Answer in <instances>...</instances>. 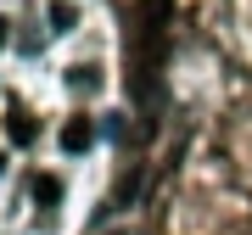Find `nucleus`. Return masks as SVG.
I'll list each match as a JSON object with an SVG mask.
<instances>
[{
    "mask_svg": "<svg viewBox=\"0 0 252 235\" xmlns=\"http://www.w3.org/2000/svg\"><path fill=\"white\" fill-rule=\"evenodd\" d=\"M62 146H67V151H84V146H90V123H67L62 129Z\"/></svg>",
    "mask_w": 252,
    "mask_h": 235,
    "instance_id": "f257e3e1",
    "label": "nucleus"
},
{
    "mask_svg": "<svg viewBox=\"0 0 252 235\" xmlns=\"http://www.w3.org/2000/svg\"><path fill=\"white\" fill-rule=\"evenodd\" d=\"M11 140H34V123H28L23 112H11Z\"/></svg>",
    "mask_w": 252,
    "mask_h": 235,
    "instance_id": "f03ea898",
    "label": "nucleus"
},
{
    "mask_svg": "<svg viewBox=\"0 0 252 235\" xmlns=\"http://www.w3.org/2000/svg\"><path fill=\"white\" fill-rule=\"evenodd\" d=\"M73 17H79L73 6H51V23H56V28H73Z\"/></svg>",
    "mask_w": 252,
    "mask_h": 235,
    "instance_id": "7ed1b4c3",
    "label": "nucleus"
}]
</instances>
